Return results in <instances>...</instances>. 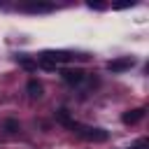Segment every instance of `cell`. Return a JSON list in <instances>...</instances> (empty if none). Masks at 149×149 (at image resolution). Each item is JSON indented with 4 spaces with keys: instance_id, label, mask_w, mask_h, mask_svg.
<instances>
[{
    "instance_id": "ba28073f",
    "label": "cell",
    "mask_w": 149,
    "mask_h": 149,
    "mask_svg": "<svg viewBox=\"0 0 149 149\" xmlns=\"http://www.w3.org/2000/svg\"><path fill=\"white\" fill-rule=\"evenodd\" d=\"M56 119H58V123H63L65 128H72V123H74L72 116H70V112H68L65 107H61V109L56 112Z\"/></svg>"
},
{
    "instance_id": "8fae6325",
    "label": "cell",
    "mask_w": 149,
    "mask_h": 149,
    "mask_svg": "<svg viewBox=\"0 0 149 149\" xmlns=\"http://www.w3.org/2000/svg\"><path fill=\"white\" fill-rule=\"evenodd\" d=\"M86 5H88L91 9H98V12H102V9H107V5H105V2H98V0H88Z\"/></svg>"
},
{
    "instance_id": "9c48e42d",
    "label": "cell",
    "mask_w": 149,
    "mask_h": 149,
    "mask_svg": "<svg viewBox=\"0 0 149 149\" xmlns=\"http://www.w3.org/2000/svg\"><path fill=\"white\" fill-rule=\"evenodd\" d=\"M19 63H21L26 70H35V68H37V63H35L33 58H28V56H19Z\"/></svg>"
},
{
    "instance_id": "6da1fadb",
    "label": "cell",
    "mask_w": 149,
    "mask_h": 149,
    "mask_svg": "<svg viewBox=\"0 0 149 149\" xmlns=\"http://www.w3.org/2000/svg\"><path fill=\"white\" fill-rule=\"evenodd\" d=\"M77 137H81V140H86V142H105L107 137H109V133L105 130V128H98V126H84V123H72V128H70Z\"/></svg>"
},
{
    "instance_id": "52a82bcc",
    "label": "cell",
    "mask_w": 149,
    "mask_h": 149,
    "mask_svg": "<svg viewBox=\"0 0 149 149\" xmlns=\"http://www.w3.org/2000/svg\"><path fill=\"white\" fill-rule=\"evenodd\" d=\"M26 91H28V98H33V100L42 98V84H40L37 79H30V81L26 84Z\"/></svg>"
},
{
    "instance_id": "30bf717a",
    "label": "cell",
    "mask_w": 149,
    "mask_h": 149,
    "mask_svg": "<svg viewBox=\"0 0 149 149\" xmlns=\"http://www.w3.org/2000/svg\"><path fill=\"white\" fill-rule=\"evenodd\" d=\"M2 128H5L7 133H16V130H19V121H14V119H7V121L2 123Z\"/></svg>"
},
{
    "instance_id": "7a4b0ae2",
    "label": "cell",
    "mask_w": 149,
    "mask_h": 149,
    "mask_svg": "<svg viewBox=\"0 0 149 149\" xmlns=\"http://www.w3.org/2000/svg\"><path fill=\"white\" fill-rule=\"evenodd\" d=\"M19 9H23V12H28V14H49V12H54V9H56V5H54V2H40V0H28V2L19 5Z\"/></svg>"
},
{
    "instance_id": "4fadbf2b",
    "label": "cell",
    "mask_w": 149,
    "mask_h": 149,
    "mask_svg": "<svg viewBox=\"0 0 149 149\" xmlns=\"http://www.w3.org/2000/svg\"><path fill=\"white\" fill-rule=\"evenodd\" d=\"M133 5H135V0H130V2L126 0V2H116L114 7H116V9H126V7H133Z\"/></svg>"
},
{
    "instance_id": "5b68a950",
    "label": "cell",
    "mask_w": 149,
    "mask_h": 149,
    "mask_svg": "<svg viewBox=\"0 0 149 149\" xmlns=\"http://www.w3.org/2000/svg\"><path fill=\"white\" fill-rule=\"evenodd\" d=\"M144 107H135V109H128V112H123V116H121V121L126 123V126H133V123H137V121H142L144 119Z\"/></svg>"
},
{
    "instance_id": "8992f818",
    "label": "cell",
    "mask_w": 149,
    "mask_h": 149,
    "mask_svg": "<svg viewBox=\"0 0 149 149\" xmlns=\"http://www.w3.org/2000/svg\"><path fill=\"white\" fill-rule=\"evenodd\" d=\"M49 61H54L56 65H61V63H68V61H72L74 58V54L72 51H42Z\"/></svg>"
},
{
    "instance_id": "3957f363",
    "label": "cell",
    "mask_w": 149,
    "mask_h": 149,
    "mask_svg": "<svg viewBox=\"0 0 149 149\" xmlns=\"http://www.w3.org/2000/svg\"><path fill=\"white\" fill-rule=\"evenodd\" d=\"M135 65V58L133 56H119V58H112L109 63H107V70L109 72H126V70H130Z\"/></svg>"
},
{
    "instance_id": "277c9868",
    "label": "cell",
    "mask_w": 149,
    "mask_h": 149,
    "mask_svg": "<svg viewBox=\"0 0 149 149\" xmlns=\"http://www.w3.org/2000/svg\"><path fill=\"white\" fill-rule=\"evenodd\" d=\"M61 77H63V81L70 84V86H79V84L86 79L84 70H79V68H65V70L61 72Z\"/></svg>"
},
{
    "instance_id": "7c38bea8",
    "label": "cell",
    "mask_w": 149,
    "mask_h": 149,
    "mask_svg": "<svg viewBox=\"0 0 149 149\" xmlns=\"http://www.w3.org/2000/svg\"><path fill=\"white\" fill-rule=\"evenodd\" d=\"M130 149H149V140H147V137H140Z\"/></svg>"
}]
</instances>
